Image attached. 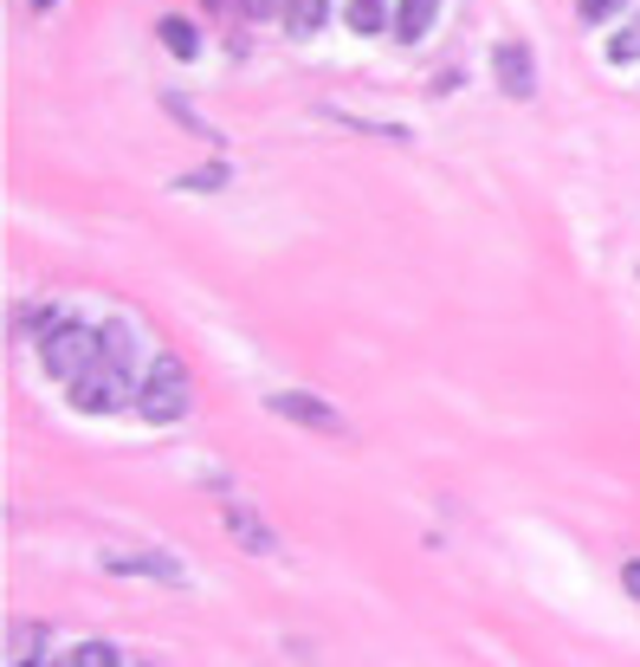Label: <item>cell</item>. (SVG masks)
<instances>
[{
  "label": "cell",
  "instance_id": "obj_1",
  "mask_svg": "<svg viewBox=\"0 0 640 667\" xmlns=\"http://www.w3.org/2000/svg\"><path fill=\"white\" fill-rule=\"evenodd\" d=\"M33 350H39V364L59 376V382H78L84 370L104 364V331H84V324H71V318H39Z\"/></svg>",
  "mask_w": 640,
  "mask_h": 667
},
{
  "label": "cell",
  "instance_id": "obj_2",
  "mask_svg": "<svg viewBox=\"0 0 640 667\" xmlns=\"http://www.w3.org/2000/svg\"><path fill=\"white\" fill-rule=\"evenodd\" d=\"M188 402H195V389H188V370H182V357H155V364H149V376L137 382L142 422L168 428V422H182V415H188Z\"/></svg>",
  "mask_w": 640,
  "mask_h": 667
},
{
  "label": "cell",
  "instance_id": "obj_3",
  "mask_svg": "<svg viewBox=\"0 0 640 667\" xmlns=\"http://www.w3.org/2000/svg\"><path fill=\"white\" fill-rule=\"evenodd\" d=\"M66 395H71V409H78V415H117L124 402H137V376L104 357L97 370H84L78 382H66Z\"/></svg>",
  "mask_w": 640,
  "mask_h": 667
},
{
  "label": "cell",
  "instance_id": "obj_4",
  "mask_svg": "<svg viewBox=\"0 0 640 667\" xmlns=\"http://www.w3.org/2000/svg\"><path fill=\"white\" fill-rule=\"evenodd\" d=\"M266 402H272V415H284V422H298V428H311V435H330V441H344V435H350V422H344V415H337L330 402L304 395V389H272Z\"/></svg>",
  "mask_w": 640,
  "mask_h": 667
},
{
  "label": "cell",
  "instance_id": "obj_5",
  "mask_svg": "<svg viewBox=\"0 0 640 667\" xmlns=\"http://www.w3.org/2000/svg\"><path fill=\"white\" fill-rule=\"evenodd\" d=\"M213 506H220V525L233 531V544L240 551H279V538H272V525L259 519L240 493H213Z\"/></svg>",
  "mask_w": 640,
  "mask_h": 667
},
{
  "label": "cell",
  "instance_id": "obj_6",
  "mask_svg": "<svg viewBox=\"0 0 640 667\" xmlns=\"http://www.w3.org/2000/svg\"><path fill=\"white\" fill-rule=\"evenodd\" d=\"M104 571L110 577H149V584H188V571L168 557V551H104Z\"/></svg>",
  "mask_w": 640,
  "mask_h": 667
},
{
  "label": "cell",
  "instance_id": "obj_7",
  "mask_svg": "<svg viewBox=\"0 0 640 667\" xmlns=\"http://www.w3.org/2000/svg\"><path fill=\"white\" fill-rule=\"evenodd\" d=\"M46 642H53V629L46 622H7V642H0V667H39L46 662Z\"/></svg>",
  "mask_w": 640,
  "mask_h": 667
},
{
  "label": "cell",
  "instance_id": "obj_8",
  "mask_svg": "<svg viewBox=\"0 0 640 667\" xmlns=\"http://www.w3.org/2000/svg\"><path fill=\"white\" fill-rule=\"evenodd\" d=\"M492 72L504 84V97H531L537 91V66H531V46H517V39H504L492 53Z\"/></svg>",
  "mask_w": 640,
  "mask_h": 667
},
{
  "label": "cell",
  "instance_id": "obj_9",
  "mask_svg": "<svg viewBox=\"0 0 640 667\" xmlns=\"http://www.w3.org/2000/svg\"><path fill=\"white\" fill-rule=\"evenodd\" d=\"M440 20V0H395V39L402 46H421Z\"/></svg>",
  "mask_w": 640,
  "mask_h": 667
},
{
  "label": "cell",
  "instance_id": "obj_10",
  "mask_svg": "<svg viewBox=\"0 0 640 667\" xmlns=\"http://www.w3.org/2000/svg\"><path fill=\"white\" fill-rule=\"evenodd\" d=\"M324 13H330V0H284V26L291 33H317Z\"/></svg>",
  "mask_w": 640,
  "mask_h": 667
},
{
  "label": "cell",
  "instance_id": "obj_11",
  "mask_svg": "<svg viewBox=\"0 0 640 667\" xmlns=\"http://www.w3.org/2000/svg\"><path fill=\"white\" fill-rule=\"evenodd\" d=\"M162 111H168V117H182V124H188V137H201V143H213V137H220V130H213V124L195 111V104H188V97H162Z\"/></svg>",
  "mask_w": 640,
  "mask_h": 667
},
{
  "label": "cell",
  "instance_id": "obj_12",
  "mask_svg": "<svg viewBox=\"0 0 640 667\" xmlns=\"http://www.w3.org/2000/svg\"><path fill=\"white\" fill-rule=\"evenodd\" d=\"M350 26L356 33H382V26H395V20H388V0H350Z\"/></svg>",
  "mask_w": 640,
  "mask_h": 667
},
{
  "label": "cell",
  "instance_id": "obj_13",
  "mask_svg": "<svg viewBox=\"0 0 640 667\" xmlns=\"http://www.w3.org/2000/svg\"><path fill=\"white\" fill-rule=\"evenodd\" d=\"M162 46H168L175 59H195V53H201V39H195L188 20H162Z\"/></svg>",
  "mask_w": 640,
  "mask_h": 667
},
{
  "label": "cell",
  "instance_id": "obj_14",
  "mask_svg": "<svg viewBox=\"0 0 640 667\" xmlns=\"http://www.w3.org/2000/svg\"><path fill=\"white\" fill-rule=\"evenodd\" d=\"M66 667H117V648L110 642H78L66 655Z\"/></svg>",
  "mask_w": 640,
  "mask_h": 667
},
{
  "label": "cell",
  "instance_id": "obj_15",
  "mask_svg": "<svg viewBox=\"0 0 640 667\" xmlns=\"http://www.w3.org/2000/svg\"><path fill=\"white\" fill-rule=\"evenodd\" d=\"M608 59H615V66L640 59V26H628V33H615V39H608Z\"/></svg>",
  "mask_w": 640,
  "mask_h": 667
},
{
  "label": "cell",
  "instance_id": "obj_16",
  "mask_svg": "<svg viewBox=\"0 0 640 667\" xmlns=\"http://www.w3.org/2000/svg\"><path fill=\"white\" fill-rule=\"evenodd\" d=\"M226 182V169H195V175H182V188H220Z\"/></svg>",
  "mask_w": 640,
  "mask_h": 667
},
{
  "label": "cell",
  "instance_id": "obj_17",
  "mask_svg": "<svg viewBox=\"0 0 640 667\" xmlns=\"http://www.w3.org/2000/svg\"><path fill=\"white\" fill-rule=\"evenodd\" d=\"M628 0H582V20H608V13H621Z\"/></svg>",
  "mask_w": 640,
  "mask_h": 667
},
{
  "label": "cell",
  "instance_id": "obj_18",
  "mask_svg": "<svg viewBox=\"0 0 640 667\" xmlns=\"http://www.w3.org/2000/svg\"><path fill=\"white\" fill-rule=\"evenodd\" d=\"M240 7H246V13H253V20H266V13H272V7H279V0H240Z\"/></svg>",
  "mask_w": 640,
  "mask_h": 667
},
{
  "label": "cell",
  "instance_id": "obj_19",
  "mask_svg": "<svg viewBox=\"0 0 640 667\" xmlns=\"http://www.w3.org/2000/svg\"><path fill=\"white\" fill-rule=\"evenodd\" d=\"M621 584H628V590L640 596V557H635V564H628V571H621Z\"/></svg>",
  "mask_w": 640,
  "mask_h": 667
},
{
  "label": "cell",
  "instance_id": "obj_20",
  "mask_svg": "<svg viewBox=\"0 0 640 667\" xmlns=\"http://www.w3.org/2000/svg\"><path fill=\"white\" fill-rule=\"evenodd\" d=\"M26 7H33V13H46V7H53V0H26Z\"/></svg>",
  "mask_w": 640,
  "mask_h": 667
}]
</instances>
